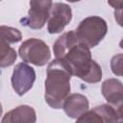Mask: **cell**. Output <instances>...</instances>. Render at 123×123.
Wrapping results in <instances>:
<instances>
[{"instance_id":"cell-6","label":"cell","mask_w":123,"mask_h":123,"mask_svg":"<svg viewBox=\"0 0 123 123\" xmlns=\"http://www.w3.org/2000/svg\"><path fill=\"white\" fill-rule=\"evenodd\" d=\"M35 80L36 72L32 66L25 62L15 65L12 76V86L19 96H22L32 88Z\"/></svg>"},{"instance_id":"cell-1","label":"cell","mask_w":123,"mask_h":123,"mask_svg":"<svg viewBox=\"0 0 123 123\" xmlns=\"http://www.w3.org/2000/svg\"><path fill=\"white\" fill-rule=\"evenodd\" d=\"M71 76H76L90 84L98 83L102 79L101 66L91 59L90 49L78 42L67 50L59 60Z\"/></svg>"},{"instance_id":"cell-18","label":"cell","mask_w":123,"mask_h":123,"mask_svg":"<svg viewBox=\"0 0 123 123\" xmlns=\"http://www.w3.org/2000/svg\"><path fill=\"white\" fill-rule=\"evenodd\" d=\"M121 123H122V122H121Z\"/></svg>"},{"instance_id":"cell-3","label":"cell","mask_w":123,"mask_h":123,"mask_svg":"<svg viewBox=\"0 0 123 123\" xmlns=\"http://www.w3.org/2000/svg\"><path fill=\"white\" fill-rule=\"evenodd\" d=\"M75 32L80 42L90 49L97 46L105 37L108 25L102 17L91 15L83 19Z\"/></svg>"},{"instance_id":"cell-5","label":"cell","mask_w":123,"mask_h":123,"mask_svg":"<svg viewBox=\"0 0 123 123\" xmlns=\"http://www.w3.org/2000/svg\"><path fill=\"white\" fill-rule=\"evenodd\" d=\"M53 2L49 0L30 1V10L27 17L22 19V24L31 29H41L49 18Z\"/></svg>"},{"instance_id":"cell-10","label":"cell","mask_w":123,"mask_h":123,"mask_svg":"<svg viewBox=\"0 0 123 123\" xmlns=\"http://www.w3.org/2000/svg\"><path fill=\"white\" fill-rule=\"evenodd\" d=\"M35 110L28 105H21L7 112L1 123H36Z\"/></svg>"},{"instance_id":"cell-7","label":"cell","mask_w":123,"mask_h":123,"mask_svg":"<svg viewBox=\"0 0 123 123\" xmlns=\"http://www.w3.org/2000/svg\"><path fill=\"white\" fill-rule=\"evenodd\" d=\"M72 18L70 6L65 3H53L47 20V30L50 34H57L63 31L64 27L69 24Z\"/></svg>"},{"instance_id":"cell-17","label":"cell","mask_w":123,"mask_h":123,"mask_svg":"<svg viewBox=\"0 0 123 123\" xmlns=\"http://www.w3.org/2000/svg\"><path fill=\"white\" fill-rule=\"evenodd\" d=\"M2 111H3V109H2V105H1V103H0V116L2 115Z\"/></svg>"},{"instance_id":"cell-13","label":"cell","mask_w":123,"mask_h":123,"mask_svg":"<svg viewBox=\"0 0 123 123\" xmlns=\"http://www.w3.org/2000/svg\"><path fill=\"white\" fill-rule=\"evenodd\" d=\"M17 57L15 50L6 41L0 39V67H8L13 64Z\"/></svg>"},{"instance_id":"cell-15","label":"cell","mask_w":123,"mask_h":123,"mask_svg":"<svg viewBox=\"0 0 123 123\" xmlns=\"http://www.w3.org/2000/svg\"><path fill=\"white\" fill-rule=\"evenodd\" d=\"M75 123H103V121L99 114L94 110H91L80 115Z\"/></svg>"},{"instance_id":"cell-14","label":"cell","mask_w":123,"mask_h":123,"mask_svg":"<svg viewBox=\"0 0 123 123\" xmlns=\"http://www.w3.org/2000/svg\"><path fill=\"white\" fill-rule=\"evenodd\" d=\"M0 39L8 42L9 44L16 43L22 39V35L16 28L10 26H0Z\"/></svg>"},{"instance_id":"cell-2","label":"cell","mask_w":123,"mask_h":123,"mask_svg":"<svg viewBox=\"0 0 123 123\" xmlns=\"http://www.w3.org/2000/svg\"><path fill=\"white\" fill-rule=\"evenodd\" d=\"M46 74L45 101L53 109H62L65 99L69 96L71 75L64 65L56 59L48 64Z\"/></svg>"},{"instance_id":"cell-4","label":"cell","mask_w":123,"mask_h":123,"mask_svg":"<svg viewBox=\"0 0 123 123\" xmlns=\"http://www.w3.org/2000/svg\"><path fill=\"white\" fill-rule=\"evenodd\" d=\"M18 54L25 63H32L37 66L45 65L51 57L48 45L43 40L34 37L21 43Z\"/></svg>"},{"instance_id":"cell-16","label":"cell","mask_w":123,"mask_h":123,"mask_svg":"<svg viewBox=\"0 0 123 123\" xmlns=\"http://www.w3.org/2000/svg\"><path fill=\"white\" fill-rule=\"evenodd\" d=\"M122 62H123V56L122 54H117L112 57L111 61V67L113 74L117 76L122 75Z\"/></svg>"},{"instance_id":"cell-9","label":"cell","mask_w":123,"mask_h":123,"mask_svg":"<svg viewBox=\"0 0 123 123\" xmlns=\"http://www.w3.org/2000/svg\"><path fill=\"white\" fill-rule=\"evenodd\" d=\"M102 94L108 103L113 105L116 108L122 107L123 99V86L122 83L117 79H108L102 84Z\"/></svg>"},{"instance_id":"cell-8","label":"cell","mask_w":123,"mask_h":123,"mask_svg":"<svg viewBox=\"0 0 123 123\" xmlns=\"http://www.w3.org/2000/svg\"><path fill=\"white\" fill-rule=\"evenodd\" d=\"M88 108L89 103L87 98L80 93H73L69 95L62 105L64 112L71 118H78L80 115L87 111Z\"/></svg>"},{"instance_id":"cell-12","label":"cell","mask_w":123,"mask_h":123,"mask_svg":"<svg viewBox=\"0 0 123 123\" xmlns=\"http://www.w3.org/2000/svg\"><path fill=\"white\" fill-rule=\"evenodd\" d=\"M101 117L103 123H121V108H116L110 104H102L93 109Z\"/></svg>"},{"instance_id":"cell-11","label":"cell","mask_w":123,"mask_h":123,"mask_svg":"<svg viewBox=\"0 0 123 123\" xmlns=\"http://www.w3.org/2000/svg\"><path fill=\"white\" fill-rule=\"evenodd\" d=\"M78 42H80V40L74 30L63 33L60 37H58V39L55 41L53 46V51L56 60L62 59L63 55L67 52V50Z\"/></svg>"}]
</instances>
